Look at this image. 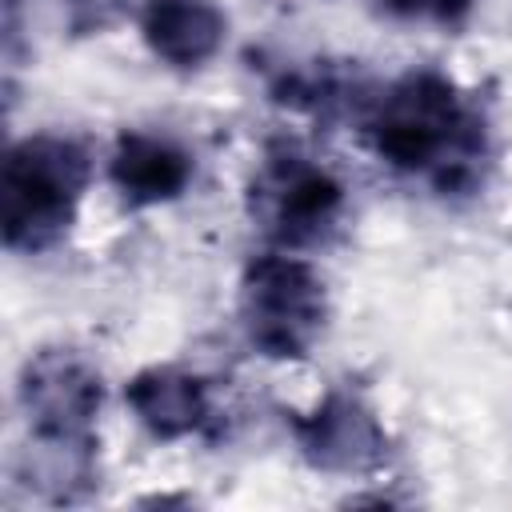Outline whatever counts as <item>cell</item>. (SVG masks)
<instances>
[{
	"mask_svg": "<svg viewBox=\"0 0 512 512\" xmlns=\"http://www.w3.org/2000/svg\"><path fill=\"white\" fill-rule=\"evenodd\" d=\"M360 136L368 152L436 192H468L488 164V120L476 100L436 68H412L364 100Z\"/></svg>",
	"mask_w": 512,
	"mask_h": 512,
	"instance_id": "cell-1",
	"label": "cell"
},
{
	"mask_svg": "<svg viewBox=\"0 0 512 512\" xmlns=\"http://www.w3.org/2000/svg\"><path fill=\"white\" fill-rule=\"evenodd\" d=\"M104 404L100 372L68 352L40 348L24 360L16 380V408L28 432L24 464L16 468L28 488L48 504L84 500L96 484V416Z\"/></svg>",
	"mask_w": 512,
	"mask_h": 512,
	"instance_id": "cell-2",
	"label": "cell"
},
{
	"mask_svg": "<svg viewBox=\"0 0 512 512\" xmlns=\"http://www.w3.org/2000/svg\"><path fill=\"white\" fill-rule=\"evenodd\" d=\"M92 180L84 144L56 132L24 136L8 148L0 172V232L12 252H48L64 240Z\"/></svg>",
	"mask_w": 512,
	"mask_h": 512,
	"instance_id": "cell-3",
	"label": "cell"
},
{
	"mask_svg": "<svg viewBox=\"0 0 512 512\" xmlns=\"http://www.w3.org/2000/svg\"><path fill=\"white\" fill-rule=\"evenodd\" d=\"M324 324H328V288L304 256L288 248H272L244 264L240 328L260 356L304 360L324 336Z\"/></svg>",
	"mask_w": 512,
	"mask_h": 512,
	"instance_id": "cell-4",
	"label": "cell"
},
{
	"mask_svg": "<svg viewBox=\"0 0 512 512\" xmlns=\"http://www.w3.org/2000/svg\"><path fill=\"white\" fill-rule=\"evenodd\" d=\"M344 204L348 196L340 176L300 148L268 152L248 188L252 220L276 248L288 252L324 244L340 228Z\"/></svg>",
	"mask_w": 512,
	"mask_h": 512,
	"instance_id": "cell-5",
	"label": "cell"
},
{
	"mask_svg": "<svg viewBox=\"0 0 512 512\" xmlns=\"http://www.w3.org/2000/svg\"><path fill=\"white\" fill-rule=\"evenodd\" d=\"M296 452L328 476H364L388 460V432L380 416L344 388L324 392L316 408L288 416Z\"/></svg>",
	"mask_w": 512,
	"mask_h": 512,
	"instance_id": "cell-6",
	"label": "cell"
},
{
	"mask_svg": "<svg viewBox=\"0 0 512 512\" xmlns=\"http://www.w3.org/2000/svg\"><path fill=\"white\" fill-rule=\"evenodd\" d=\"M124 404L136 416V424L156 440H188L208 432L212 424L208 380L176 364L140 368L124 384Z\"/></svg>",
	"mask_w": 512,
	"mask_h": 512,
	"instance_id": "cell-7",
	"label": "cell"
},
{
	"mask_svg": "<svg viewBox=\"0 0 512 512\" xmlns=\"http://www.w3.org/2000/svg\"><path fill=\"white\" fill-rule=\"evenodd\" d=\"M192 156L156 132H120L108 156V180L128 208L172 204L192 184Z\"/></svg>",
	"mask_w": 512,
	"mask_h": 512,
	"instance_id": "cell-8",
	"label": "cell"
},
{
	"mask_svg": "<svg viewBox=\"0 0 512 512\" xmlns=\"http://www.w3.org/2000/svg\"><path fill=\"white\" fill-rule=\"evenodd\" d=\"M228 36V16L216 0H144L140 40L148 52L180 72L204 68Z\"/></svg>",
	"mask_w": 512,
	"mask_h": 512,
	"instance_id": "cell-9",
	"label": "cell"
},
{
	"mask_svg": "<svg viewBox=\"0 0 512 512\" xmlns=\"http://www.w3.org/2000/svg\"><path fill=\"white\" fill-rule=\"evenodd\" d=\"M388 16L396 20H416V24H440V28H456L468 20L476 0H376Z\"/></svg>",
	"mask_w": 512,
	"mask_h": 512,
	"instance_id": "cell-10",
	"label": "cell"
}]
</instances>
